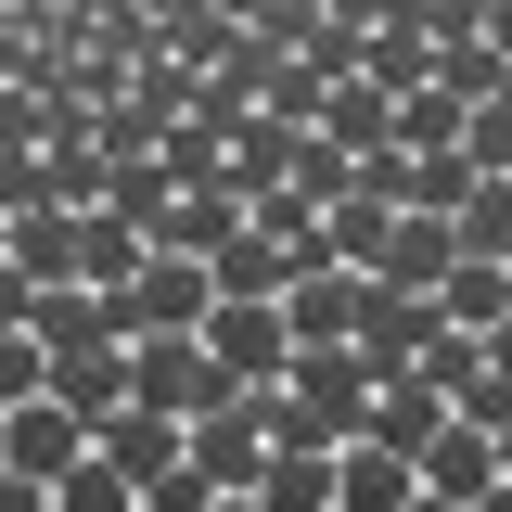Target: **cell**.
I'll list each match as a JSON object with an SVG mask.
<instances>
[{
  "label": "cell",
  "mask_w": 512,
  "mask_h": 512,
  "mask_svg": "<svg viewBox=\"0 0 512 512\" xmlns=\"http://www.w3.org/2000/svg\"><path fill=\"white\" fill-rule=\"evenodd\" d=\"M205 308H218V282L192 256H141L116 295H103V333L116 346H167V333H205Z\"/></svg>",
  "instance_id": "1"
},
{
  "label": "cell",
  "mask_w": 512,
  "mask_h": 512,
  "mask_svg": "<svg viewBox=\"0 0 512 512\" xmlns=\"http://www.w3.org/2000/svg\"><path fill=\"white\" fill-rule=\"evenodd\" d=\"M231 397H244V384L218 372V359H205V333H167V346H128V410H167V423H218V410H231Z\"/></svg>",
  "instance_id": "2"
},
{
  "label": "cell",
  "mask_w": 512,
  "mask_h": 512,
  "mask_svg": "<svg viewBox=\"0 0 512 512\" xmlns=\"http://www.w3.org/2000/svg\"><path fill=\"white\" fill-rule=\"evenodd\" d=\"M282 397L308 410V436H320V448H359V436H372V359H359V346H295Z\"/></svg>",
  "instance_id": "3"
},
{
  "label": "cell",
  "mask_w": 512,
  "mask_h": 512,
  "mask_svg": "<svg viewBox=\"0 0 512 512\" xmlns=\"http://www.w3.org/2000/svg\"><path fill=\"white\" fill-rule=\"evenodd\" d=\"M205 359L244 384V397H269V384L295 372V320H282V295H218V308H205Z\"/></svg>",
  "instance_id": "4"
},
{
  "label": "cell",
  "mask_w": 512,
  "mask_h": 512,
  "mask_svg": "<svg viewBox=\"0 0 512 512\" xmlns=\"http://www.w3.org/2000/svg\"><path fill=\"white\" fill-rule=\"evenodd\" d=\"M436 333H448V320H436V295H384V282L359 295V359H372V384L423 372V359H436Z\"/></svg>",
  "instance_id": "5"
},
{
  "label": "cell",
  "mask_w": 512,
  "mask_h": 512,
  "mask_svg": "<svg viewBox=\"0 0 512 512\" xmlns=\"http://www.w3.org/2000/svg\"><path fill=\"white\" fill-rule=\"evenodd\" d=\"M77 461H90V423H77V410H52V397L0 410V474H39V487H64Z\"/></svg>",
  "instance_id": "6"
},
{
  "label": "cell",
  "mask_w": 512,
  "mask_h": 512,
  "mask_svg": "<svg viewBox=\"0 0 512 512\" xmlns=\"http://www.w3.org/2000/svg\"><path fill=\"white\" fill-rule=\"evenodd\" d=\"M436 436H448V397H436V384H423V372H397V384H372V436H359V448H397V461L423 474V448H436Z\"/></svg>",
  "instance_id": "7"
},
{
  "label": "cell",
  "mask_w": 512,
  "mask_h": 512,
  "mask_svg": "<svg viewBox=\"0 0 512 512\" xmlns=\"http://www.w3.org/2000/svg\"><path fill=\"white\" fill-rule=\"evenodd\" d=\"M231 244H244V192H231V180H218V192H180L167 231H154V256H192V269H218Z\"/></svg>",
  "instance_id": "8"
},
{
  "label": "cell",
  "mask_w": 512,
  "mask_h": 512,
  "mask_svg": "<svg viewBox=\"0 0 512 512\" xmlns=\"http://www.w3.org/2000/svg\"><path fill=\"white\" fill-rule=\"evenodd\" d=\"M308 141L359 167V154H384V141H397V103H384L372 77H333V103H320V128H308Z\"/></svg>",
  "instance_id": "9"
},
{
  "label": "cell",
  "mask_w": 512,
  "mask_h": 512,
  "mask_svg": "<svg viewBox=\"0 0 512 512\" xmlns=\"http://www.w3.org/2000/svg\"><path fill=\"white\" fill-rule=\"evenodd\" d=\"M0 269H13V282H39V295L77 282V218H64V205H26V218L0 231Z\"/></svg>",
  "instance_id": "10"
},
{
  "label": "cell",
  "mask_w": 512,
  "mask_h": 512,
  "mask_svg": "<svg viewBox=\"0 0 512 512\" xmlns=\"http://www.w3.org/2000/svg\"><path fill=\"white\" fill-rule=\"evenodd\" d=\"M359 269H308L295 295H282V320H295V346H359Z\"/></svg>",
  "instance_id": "11"
},
{
  "label": "cell",
  "mask_w": 512,
  "mask_h": 512,
  "mask_svg": "<svg viewBox=\"0 0 512 512\" xmlns=\"http://www.w3.org/2000/svg\"><path fill=\"white\" fill-rule=\"evenodd\" d=\"M192 461L231 487V500H256V474H269V436H256V397H231L218 423H192Z\"/></svg>",
  "instance_id": "12"
},
{
  "label": "cell",
  "mask_w": 512,
  "mask_h": 512,
  "mask_svg": "<svg viewBox=\"0 0 512 512\" xmlns=\"http://www.w3.org/2000/svg\"><path fill=\"white\" fill-rule=\"evenodd\" d=\"M52 410H77L90 436L128 410V346H77V359H52Z\"/></svg>",
  "instance_id": "13"
},
{
  "label": "cell",
  "mask_w": 512,
  "mask_h": 512,
  "mask_svg": "<svg viewBox=\"0 0 512 512\" xmlns=\"http://www.w3.org/2000/svg\"><path fill=\"white\" fill-rule=\"evenodd\" d=\"M384 244H397V205H372V192H333V205H320V256H333V269H359V282H372Z\"/></svg>",
  "instance_id": "14"
},
{
  "label": "cell",
  "mask_w": 512,
  "mask_h": 512,
  "mask_svg": "<svg viewBox=\"0 0 512 512\" xmlns=\"http://www.w3.org/2000/svg\"><path fill=\"white\" fill-rule=\"evenodd\" d=\"M487 487H500V436H474V423H448L436 448H423V500H487Z\"/></svg>",
  "instance_id": "15"
},
{
  "label": "cell",
  "mask_w": 512,
  "mask_h": 512,
  "mask_svg": "<svg viewBox=\"0 0 512 512\" xmlns=\"http://www.w3.org/2000/svg\"><path fill=\"white\" fill-rule=\"evenodd\" d=\"M448 269H461V231H448V218H397V244H384V295H436Z\"/></svg>",
  "instance_id": "16"
},
{
  "label": "cell",
  "mask_w": 512,
  "mask_h": 512,
  "mask_svg": "<svg viewBox=\"0 0 512 512\" xmlns=\"http://www.w3.org/2000/svg\"><path fill=\"white\" fill-rule=\"evenodd\" d=\"M436 320H448V333H474V346H487V333L512 320V269H500V256H461V269L436 282Z\"/></svg>",
  "instance_id": "17"
},
{
  "label": "cell",
  "mask_w": 512,
  "mask_h": 512,
  "mask_svg": "<svg viewBox=\"0 0 512 512\" xmlns=\"http://www.w3.org/2000/svg\"><path fill=\"white\" fill-rule=\"evenodd\" d=\"M295 154H308V128H282V116H244L231 128V192H295Z\"/></svg>",
  "instance_id": "18"
},
{
  "label": "cell",
  "mask_w": 512,
  "mask_h": 512,
  "mask_svg": "<svg viewBox=\"0 0 512 512\" xmlns=\"http://www.w3.org/2000/svg\"><path fill=\"white\" fill-rule=\"evenodd\" d=\"M90 448L116 461L128 487H154L167 461H192V436H180V423H167V410H116V423H103V436H90Z\"/></svg>",
  "instance_id": "19"
},
{
  "label": "cell",
  "mask_w": 512,
  "mask_h": 512,
  "mask_svg": "<svg viewBox=\"0 0 512 512\" xmlns=\"http://www.w3.org/2000/svg\"><path fill=\"white\" fill-rule=\"evenodd\" d=\"M410 500H423V474L397 448H346L333 461V512H410Z\"/></svg>",
  "instance_id": "20"
},
{
  "label": "cell",
  "mask_w": 512,
  "mask_h": 512,
  "mask_svg": "<svg viewBox=\"0 0 512 512\" xmlns=\"http://www.w3.org/2000/svg\"><path fill=\"white\" fill-rule=\"evenodd\" d=\"M333 461H346V448H269L256 512H333Z\"/></svg>",
  "instance_id": "21"
},
{
  "label": "cell",
  "mask_w": 512,
  "mask_h": 512,
  "mask_svg": "<svg viewBox=\"0 0 512 512\" xmlns=\"http://www.w3.org/2000/svg\"><path fill=\"white\" fill-rule=\"evenodd\" d=\"M26 333H39V359H77V346H116V333H103V295H90V282H52V295L26 308Z\"/></svg>",
  "instance_id": "22"
},
{
  "label": "cell",
  "mask_w": 512,
  "mask_h": 512,
  "mask_svg": "<svg viewBox=\"0 0 512 512\" xmlns=\"http://www.w3.org/2000/svg\"><path fill=\"white\" fill-rule=\"evenodd\" d=\"M141 256H154V244L128 231L116 205H90V218H77V282H90V295H116V282H128V269H141Z\"/></svg>",
  "instance_id": "23"
},
{
  "label": "cell",
  "mask_w": 512,
  "mask_h": 512,
  "mask_svg": "<svg viewBox=\"0 0 512 512\" xmlns=\"http://www.w3.org/2000/svg\"><path fill=\"white\" fill-rule=\"evenodd\" d=\"M487 180L474 154H410V192H397V218H461V192Z\"/></svg>",
  "instance_id": "24"
},
{
  "label": "cell",
  "mask_w": 512,
  "mask_h": 512,
  "mask_svg": "<svg viewBox=\"0 0 512 512\" xmlns=\"http://www.w3.org/2000/svg\"><path fill=\"white\" fill-rule=\"evenodd\" d=\"M448 231H461V256H500V269H512V180H474Z\"/></svg>",
  "instance_id": "25"
},
{
  "label": "cell",
  "mask_w": 512,
  "mask_h": 512,
  "mask_svg": "<svg viewBox=\"0 0 512 512\" xmlns=\"http://www.w3.org/2000/svg\"><path fill=\"white\" fill-rule=\"evenodd\" d=\"M39 167H52V205H64V218H90V205H103V180H116V154H90V141H52Z\"/></svg>",
  "instance_id": "26"
},
{
  "label": "cell",
  "mask_w": 512,
  "mask_h": 512,
  "mask_svg": "<svg viewBox=\"0 0 512 512\" xmlns=\"http://www.w3.org/2000/svg\"><path fill=\"white\" fill-rule=\"evenodd\" d=\"M461 116H474V103H448V90H410V103H397V154H461Z\"/></svg>",
  "instance_id": "27"
},
{
  "label": "cell",
  "mask_w": 512,
  "mask_h": 512,
  "mask_svg": "<svg viewBox=\"0 0 512 512\" xmlns=\"http://www.w3.org/2000/svg\"><path fill=\"white\" fill-rule=\"evenodd\" d=\"M52 512H141V487H128L116 461L90 448V461H77V474H64V487H52Z\"/></svg>",
  "instance_id": "28"
},
{
  "label": "cell",
  "mask_w": 512,
  "mask_h": 512,
  "mask_svg": "<svg viewBox=\"0 0 512 512\" xmlns=\"http://www.w3.org/2000/svg\"><path fill=\"white\" fill-rule=\"evenodd\" d=\"M461 154H474L487 180H512V90H487V103L461 116Z\"/></svg>",
  "instance_id": "29"
},
{
  "label": "cell",
  "mask_w": 512,
  "mask_h": 512,
  "mask_svg": "<svg viewBox=\"0 0 512 512\" xmlns=\"http://www.w3.org/2000/svg\"><path fill=\"white\" fill-rule=\"evenodd\" d=\"M320 103H333L320 64H269V116H282V128H320Z\"/></svg>",
  "instance_id": "30"
},
{
  "label": "cell",
  "mask_w": 512,
  "mask_h": 512,
  "mask_svg": "<svg viewBox=\"0 0 512 512\" xmlns=\"http://www.w3.org/2000/svg\"><path fill=\"white\" fill-rule=\"evenodd\" d=\"M218 500H231V487H218L205 461H167V474L141 487V512H218Z\"/></svg>",
  "instance_id": "31"
},
{
  "label": "cell",
  "mask_w": 512,
  "mask_h": 512,
  "mask_svg": "<svg viewBox=\"0 0 512 512\" xmlns=\"http://www.w3.org/2000/svg\"><path fill=\"white\" fill-rule=\"evenodd\" d=\"M26 205H52V167H39L26 141H0V231H13Z\"/></svg>",
  "instance_id": "32"
},
{
  "label": "cell",
  "mask_w": 512,
  "mask_h": 512,
  "mask_svg": "<svg viewBox=\"0 0 512 512\" xmlns=\"http://www.w3.org/2000/svg\"><path fill=\"white\" fill-rule=\"evenodd\" d=\"M26 397H52V359H39V333H0V410H26Z\"/></svg>",
  "instance_id": "33"
},
{
  "label": "cell",
  "mask_w": 512,
  "mask_h": 512,
  "mask_svg": "<svg viewBox=\"0 0 512 512\" xmlns=\"http://www.w3.org/2000/svg\"><path fill=\"white\" fill-rule=\"evenodd\" d=\"M26 308H39V282H13V269H0V333H26Z\"/></svg>",
  "instance_id": "34"
},
{
  "label": "cell",
  "mask_w": 512,
  "mask_h": 512,
  "mask_svg": "<svg viewBox=\"0 0 512 512\" xmlns=\"http://www.w3.org/2000/svg\"><path fill=\"white\" fill-rule=\"evenodd\" d=\"M0 512H52V487L39 474H0Z\"/></svg>",
  "instance_id": "35"
},
{
  "label": "cell",
  "mask_w": 512,
  "mask_h": 512,
  "mask_svg": "<svg viewBox=\"0 0 512 512\" xmlns=\"http://www.w3.org/2000/svg\"><path fill=\"white\" fill-rule=\"evenodd\" d=\"M410 512H461V500H410Z\"/></svg>",
  "instance_id": "36"
},
{
  "label": "cell",
  "mask_w": 512,
  "mask_h": 512,
  "mask_svg": "<svg viewBox=\"0 0 512 512\" xmlns=\"http://www.w3.org/2000/svg\"><path fill=\"white\" fill-rule=\"evenodd\" d=\"M500 474H512V423H500Z\"/></svg>",
  "instance_id": "37"
},
{
  "label": "cell",
  "mask_w": 512,
  "mask_h": 512,
  "mask_svg": "<svg viewBox=\"0 0 512 512\" xmlns=\"http://www.w3.org/2000/svg\"><path fill=\"white\" fill-rule=\"evenodd\" d=\"M218 512H256V500H218Z\"/></svg>",
  "instance_id": "38"
}]
</instances>
